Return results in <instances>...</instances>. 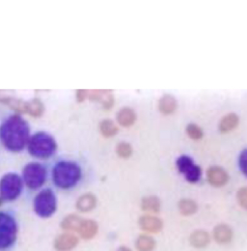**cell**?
Listing matches in <instances>:
<instances>
[{"label": "cell", "mask_w": 247, "mask_h": 251, "mask_svg": "<svg viewBox=\"0 0 247 251\" xmlns=\"http://www.w3.org/2000/svg\"><path fill=\"white\" fill-rule=\"evenodd\" d=\"M87 99L101 103L104 109H110L114 104V97L110 90H90Z\"/></svg>", "instance_id": "30bf717a"}, {"label": "cell", "mask_w": 247, "mask_h": 251, "mask_svg": "<svg viewBox=\"0 0 247 251\" xmlns=\"http://www.w3.org/2000/svg\"><path fill=\"white\" fill-rule=\"evenodd\" d=\"M45 110L44 103L39 99H33L30 101H27L26 113L32 117H40L43 115Z\"/></svg>", "instance_id": "cb8c5ba5"}, {"label": "cell", "mask_w": 247, "mask_h": 251, "mask_svg": "<svg viewBox=\"0 0 247 251\" xmlns=\"http://www.w3.org/2000/svg\"><path fill=\"white\" fill-rule=\"evenodd\" d=\"M28 151L33 157L48 158L56 151V142L52 136L46 132H37L28 141Z\"/></svg>", "instance_id": "277c9868"}, {"label": "cell", "mask_w": 247, "mask_h": 251, "mask_svg": "<svg viewBox=\"0 0 247 251\" xmlns=\"http://www.w3.org/2000/svg\"><path fill=\"white\" fill-rule=\"evenodd\" d=\"M81 178L80 167L73 161H60L53 169V181L58 188L70 189L76 186Z\"/></svg>", "instance_id": "7a4b0ae2"}, {"label": "cell", "mask_w": 247, "mask_h": 251, "mask_svg": "<svg viewBox=\"0 0 247 251\" xmlns=\"http://www.w3.org/2000/svg\"><path fill=\"white\" fill-rule=\"evenodd\" d=\"M99 230V226L96 221L92 220H83L78 229V234L84 240L93 239Z\"/></svg>", "instance_id": "9a60e30c"}, {"label": "cell", "mask_w": 247, "mask_h": 251, "mask_svg": "<svg viewBox=\"0 0 247 251\" xmlns=\"http://www.w3.org/2000/svg\"><path fill=\"white\" fill-rule=\"evenodd\" d=\"M136 120V114L133 109L129 107H123L117 113V121L124 127L133 125Z\"/></svg>", "instance_id": "ac0fdd59"}, {"label": "cell", "mask_w": 247, "mask_h": 251, "mask_svg": "<svg viewBox=\"0 0 247 251\" xmlns=\"http://www.w3.org/2000/svg\"><path fill=\"white\" fill-rule=\"evenodd\" d=\"M2 200H3V199L0 198V206H1V204H2Z\"/></svg>", "instance_id": "1f68e13d"}, {"label": "cell", "mask_w": 247, "mask_h": 251, "mask_svg": "<svg viewBox=\"0 0 247 251\" xmlns=\"http://www.w3.org/2000/svg\"><path fill=\"white\" fill-rule=\"evenodd\" d=\"M46 169L37 162L27 164L24 169V179L26 186L31 189L41 188L46 181Z\"/></svg>", "instance_id": "52a82bcc"}, {"label": "cell", "mask_w": 247, "mask_h": 251, "mask_svg": "<svg viewBox=\"0 0 247 251\" xmlns=\"http://www.w3.org/2000/svg\"><path fill=\"white\" fill-rule=\"evenodd\" d=\"M116 153L118 154L119 157L127 158L132 154V147L130 146V144L126 142H121L116 147Z\"/></svg>", "instance_id": "4316f807"}, {"label": "cell", "mask_w": 247, "mask_h": 251, "mask_svg": "<svg viewBox=\"0 0 247 251\" xmlns=\"http://www.w3.org/2000/svg\"><path fill=\"white\" fill-rule=\"evenodd\" d=\"M158 109L161 113L172 114L177 109V100L171 95H164L158 101Z\"/></svg>", "instance_id": "e0dca14e"}, {"label": "cell", "mask_w": 247, "mask_h": 251, "mask_svg": "<svg viewBox=\"0 0 247 251\" xmlns=\"http://www.w3.org/2000/svg\"><path fill=\"white\" fill-rule=\"evenodd\" d=\"M189 243L195 249H204L210 244V235L204 230H196L190 235Z\"/></svg>", "instance_id": "5bb4252c"}, {"label": "cell", "mask_w": 247, "mask_h": 251, "mask_svg": "<svg viewBox=\"0 0 247 251\" xmlns=\"http://www.w3.org/2000/svg\"><path fill=\"white\" fill-rule=\"evenodd\" d=\"M237 198L239 201V204L247 210V188H241L238 191Z\"/></svg>", "instance_id": "83f0119b"}, {"label": "cell", "mask_w": 247, "mask_h": 251, "mask_svg": "<svg viewBox=\"0 0 247 251\" xmlns=\"http://www.w3.org/2000/svg\"><path fill=\"white\" fill-rule=\"evenodd\" d=\"M56 197L50 189L42 190L34 199V211L44 219L51 217L56 211Z\"/></svg>", "instance_id": "5b68a950"}, {"label": "cell", "mask_w": 247, "mask_h": 251, "mask_svg": "<svg viewBox=\"0 0 247 251\" xmlns=\"http://www.w3.org/2000/svg\"><path fill=\"white\" fill-rule=\"evenodd\" d=\"M179 211L183 216H191L198 210V206L195 201L191 199H182L179 202Z\"/></svg>", "instance_id": "603a6c76"}, {"label": "cell", "mask_w": 247, "mask_h": 251, "mask_svg": "<svg viewBox=\"0 0 247 251\" xmlns=\"http://www.w3.org/2000/svg\"><path fill=\"white\" fill-rule=\"evenodd\" d=\"M99 130L103 136L111 137V136H114L119 129H118V126L112 120L106 119L99 124Z\"/></svg>", "instance_id": "d4e9b609"}, {"label": "cell", "mask_w": 247, "mask_h": 251, "mask_svg": "<svg viewBox=\"0 0 247 251\" xmlns=\"http://www.w3.org/2000/svg\"><path fill=\"white\" fill-rule=\"evenodd\" d=\"M207 178L209 183L216 188L225 186L229 180V176L227 172L219 166L210 167L207 171Z\"/></svg>", "instance_id": "9c48e42d"}, {"label": "cell", "mask_w": 247, "mask_h": 251, "mask_svg": "<svg viewBox=\"0 0 247 251\" xmlns=\"http://www.w3.org/2000/svg\"><path fill=\"white\" fill-rule=\"evenodd\" d=\"M17 238V220L11 214L0 212V251H8L13 249Z\"/></svg>", "instance_id": "3957f363"}, {"label": "cell", "mask_w": 247, "mask_h": 251, "mask_svg": "<svg viewBox=\"0 0 247 251\" xmlns=\"http://www.w3.org/2000/svg\"><path fill=\"white\" fill-rule=\"evenodd\" d=\"M155 248V241L148 235H140L136 241L138 251H153Z\"/></svg>", "instance_id": "7402d4cb"}, {"label": "cell", "mask_w": 247, "mask_h": 251, "mask_svg": "<svg viewBox=\"0 0 247 251\" xmlns=\"http://www.w3.org/2000/svg\"><path fill=\"white\" fill-rule=\"evenodd\" d=\"M177 167L189 183H197L200 180L202 170L191 157L181 156L177 159Z\"/></svg>", "instance_id": "ba28073f"}, {"label": "cell", "mask_w": 247, "mask_h": 251, "mask_svg": "<svg viewBox=\"0 0 247 251\" xmlns=\"http://www.w3.org/2000/svg\"><path fill=\"white\" fill-rule=\"evenodd\" d=\"M239 117L235 113H230L227 114L225 117L222 118L219 124V129L221 132L226 133L230 132L231 130L235 129L238 125H239Z\"/></svg>", "instance_id": "d6986e66"}, {"label": "cell", "mask_w": 247, "mask_h": 251, "mask_svg": "<svg viewBox=\"0 0 247 251\" xmlns=\"http://www.w3.org/2000/svg\"><path fill=\"white\" fill-rule=\"evenodd\" d=\"M82 219L76 215H69L62 220L61 227L65 231H75L78 232V229L81 225Z\"/></svg>", "instance_id": "44dd1931"}, {"label": "cell", "mask_w": 247, "mask_h": 251, "mask_svg": "<svg viewBox=\"0 0 247 251\" xmlns=\"http://www.w3.org/2000/svg\"><path fill=\"white\" fill-rule=\"evenodd\" d=\"M239 165L243 173L247 177V149L243 151L239 157Z\"/></svg>", "instance_id": "f1b7e54d"}, {"label": "cell", "mask_w": 247, "mask_h": 251, "mask_svg": "<svg viewBox=\"0 0 247 251\" xmlns=\"http://www.w3.org/2000/svg\"><path fill=\"white\" fill-rule=\"evenodd\" d=\"M0 139L10 151H22L29 141L27 123L19 115L11 116L0 127Z\"/></svg>", "instance_id": "6da1fadb"}, {"label": "cell", "mask_w": 247, "mask_h": 251, "mask_svg": "<svg viewBox=\"0 0 247 251\" xmlns=\"http://www.w3.org/2000/svg\"><path fill=\"white\" fill-rule=\"evenodd\" d=\"M139 226L142 230L149 233H158L163 227L161 220L154 216H143L139 219Z\"/></svg>", "instance_id": "7c38bea8"}, {"label": "cell", "mask_w": 247, "mask_h": 251, "mask_svg": "<svg viewBox=\"0 0 247 251\" xmlns=\"http://www.w3.org/2000/svg\"><path fill=\"white\" fill-rule=\"evenodd\" d=\"M214 239L220 245L229 244L233 240V230L227 224H219L214 229Z\"/></svg>", "instance_id": "4fadbf2b"}, {"label": "cell", "mask_w": 247, "mask_h": 251, "mask_svg": "<svg viewBox=\"0 0 247 251\" xmlns=\"http://www.w3.org/2000/svg\"><path fill=\"white\" fill-rule=\"evenodd\" d=\"M23 189V181L15 173H9L3 176L0 181V195L3 200L13 201L17 199Z\"/></svg>", "instance_id": "8992f818"}, {"label": "cell", "mask_w": 247, "mask_h": 251, "mask_svg": "<svg viewBox=\"0 0 247 251\" xmlns=\"http://www.w3.org/2000/svg\"><path fill=\"white\" fill-rule=\"evenodd\" d=\"M141 208L144 212L156 214L160 211V201L156 196H147L142 199Z\"/></svg>", "instance_id": "ffe728a7"}, {"label": "cell", "mask_w": 247, "mask_h": 251, "mask_svg": "<svg viewBox=\"0 0 247 251\" xmlns=\"http://www.w3.org/2000/svg\"><path fill=\"white\" fill-rule=\"evenodd\" d=\"M117 251H131L128 248H125V247H121V248H119Z\"/></svg>", "instance_id": "4dcf8cb0"}, {"label": "cell", "mask_w": 247, "mask_h": 251, "mask_svg": "<svg viewBox=\"0 0 247 251\" xmlns=\"http://www.w3.org/2000/svg\"><path fill=\"white\" fill-rule=\"evenodd\" d=\"M187 135L193 140H200L203 137L202 128L196 124H189L186 126Z\"/></svg>", "instance_id": "484cf974"}, {"label": "cell", "mask_w": 247, "mask_h": 251, "mask_svg": "<svg viewBox=\"0 0 247 251\" xmlns=\"http://www.w3.org/2000/svg\"><path fill=\"white\" fill-rule=\"evenodd\" d=\"M78 244L76 236L71 233H64L58 236L54 242V248L57 251H70L74 250Z\"/></svg>", "instance_id": "8fae6325"}, {"label": "cell", "mask_w": 247, "mask_h": 251, "mask_svg": "<svg viewBox=\"0 0 247 251\" xmlns=\"http://www.w3.org/2000/svg\"><path fill=\"white\" fill-rule=\"evenodd\" d=\"M87 93H88V90H77L76 92V99L78 101H83L84 100L87 99Z\"/></svg>", "instance_id": "f546056e"}, {"label": "cell", "mask_w": 247, "mask_h": 251, "mask_svg": "<svg viewBox=\"0 0 247 251\" xmlns=\"http://www.w3.org/2000/svg\"><path fill=\"white\" fill-rule=\"evenodd\" d=\"M97 205V198L92 193H85L81 195L76 201V208L79 212L88 213L92 211Z\"/></svg>", "instance_id": "2e32d148"}]
</instances>
